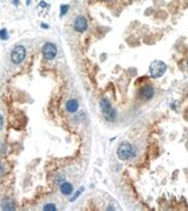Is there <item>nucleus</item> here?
Masks as SVG:
<instances>
[{"label": "nucleus", "instance_id": "obj_4", "mask_svg": "<svg viewBox=\"0 0 188 211\" xmlns=\"http://www.w3.org/2000/svg\"><path fill=\"white\" fill-rule=\"evenodd\" d=\"M25 55H26L25 48L23 46H17V47L12 50V53H11V60H12L13 63L18 65V63H20L24 59H25Z\"/></svg>", "mask_w": 188, "mask_h": 211}, {"label": "nucleus", "instance_id": "obj_10", "mask_svg": "<svg viewBox=\"0 0 188 211\" xmlns=\"http://www.w3.org/2000/svg\"><path fill=\"white\" fill-rule=\"evenodd\" d=\"M1 208H2L4 210H13V209H14V205L11 203V200L5 199V200L2 202V204H1Z\"/></svg>", "mask_w": 188, "mask_h": 211}, {"label": "nucleus", "instance_id": "obj_12", "mask_svg": "<svg viewBox=\"0 0 188 211\" xmlns=\"http://www.w3.org/2000/svg\"><path fill=\"white\" fill-rule=\"evenodd\" d=\"M68 8H69V6H68V5H62V6H61V17H63V16H64V13H67Z\"/></svg>", "mask_w": 188, "mask_h": 211}, {"label": "nucleus", "instance_id": "obj_3", "mask_svg": "<svg viewBox=\"0 0 188 211\" xmlns=\"http://www.w3.org/2000/svg\"><path fill=\"white\" fill-rule=\"evenodd\" d=\"M165 69H167V66H165L164 62L162 61H154L151 65H150V74L152 78H160L164 74Z\"/></svg>", "mask_w": 188, "mask_h": 211}, {"label": "nucleus", "instance_id": "obj_11", "mask_svg": "<svg viewBox=\"0 0 188 211\" xmlns=\"http://www.w3.org/2000/svg\"><path fill=\"white\" fill-rule=\"evenodd\" d=\"M0 38L1 40H7V30L6 29H1L0 30Z\"/></svg>", "mask_w": 188, "mask_h": 211}, {"label": "nucleus", "instance_id": "obj_8", "mask_svg": "<svg viewBox=\"0 0 188 211\" xmlns=\"http://www.w3.org/2000/svg\"><path fill=\"white\" fill-rule=\"evenodd\" d=\"M66 109L68 110V112L74 113V112H76L77 109H79V103H77L75 99H70V100L67 101V104H66Z\"/></svg>", "mask_w": 188, "mask_h": 211}, {"label": "nucleus", "instance_id": "obj_15", "mask_svg": "<svg viewBox=\"0 0 188 211\" xmlns=\"http://www.w3.org/2000/svg\"><path fill=\"white\" fill-rule=\"evenodd\" d=\"M1 126H2V117H1V115H0V129H1Z\"/></svg>", "mask_w": 188, "mask_h": 211}, {"label": "nucleus", "instance_id": "obj_7", "mask_svg": "<svg viewBox=\"0 0 188 211\" xmlns=\"http://www.w3.org/2000/svg\"><path fill=\"white\" fill-rule=\"evenodd\" d=\"M74 27H75V30L79 31V32L85 31L86 27H87V21H86V18L82 17V16L77 17V18L75 19V22H74Z\"/></svg>", "mask_w": 188, "mask_h": 211}, {"label": "nucleus", "instance_id": "obj_9", "mask_svg": "<svg viewBox=\"0 0 188 211\" xmlns=\"http://www.w3.org/2000/svg\"><path fill=\"white\" fill-rule=\"evenodd\" d=\"M61 192L63 193V194H66V196H69V194H71L73 193V186H71V184H69V183H63L62 185H61Z\"/></svg>", "mask_w": 188, "mask_h": 211}, {"label": "nucleus", "instance_id": "obj_17", "mask_svg": "<svg viewBox=\"0 0 188 211\" xmlns=\"http://www.w3.org/2000/svg\"><path fill=\"white\" fill-rule=\"evenodd\" d=\"M187 65H188V62H187Z\"/></svg>", "mask_w": 188, "mask_h": 211}, {"label": "nucleus", "instance_id": "obj_1", "mask_svg": "<svg viewBox=\"0 0 188 211\" xmlns=\"http://www.w3.org/2000/svg\"><path fill=\"white\" fill-rule=\"evenodd\" d=\"M100 107H101V111L104 113V117L106 118V120L113 122L116 119V111L113 110V107L111 106V104L107 99L100 100Z\"/></svg>", "mask_w": 188, "mask_h": 211}, {"label": "nucleus", "instance_id": "obj_6", "mask_svg": "<svg viewBox=\"0 0 188 211\" xmlns=\"http://www.w3.org/2000/svg\"><path fill=\"white\" fill-rule=\"evenodd\" d=\"M139 95L143 100H149L150 98H152L154 95V88L151 85H145L144 87H142L139 91Z\"/></svg>", "mask_w": 188, "mask_h": 211}, {"label": "nucleus", "instance_id": "obj_16", "mask_svg": "<svg viewBox=\"0 0 188 211\" xmlns=\"http://www.w3.org/2000/svg\"><path fill=\"white\" fill-rule=\"evenodd\" d=\"M30 2H31V0H26V4L27 5H30Z\"/></svg>", "mask_w": 188, "mask_h": 211}, {"label": "nucleus", "instance_id": "obj_14", "mask_svg": "<svg viewBox=\"0 0 188 211\" xmlns=\"http://www.w3.org/2000/svg\"><path fill=\"white\" fill-rule=\"evenodd\" d=\"M82 190H83V188H82V187L80 188V190H79V191H77V193H76V194H75V196H74V197H73V198H71V200H75V199H76V198H77V196H79V194H80V193H81V192H82Z\"/></svg>", "mask_w": 188, "mask_h": 211}, {"label": "nucleus", "instance_id": "obj_2", "mask_svg": "<svg viewBox=\"0 0 188 211\" xmlns=\"http://www.w3.org/2000/svg\"><path fill=\"white\" fill-rule=\"evenodd\" d=\"M117 155L120 160H129L133 156V148L130 143H121L117 149Z\"/></svg>", "mask_w": 188, "mask_h": 211}, {"label": "nucleus", "instance_id": "obj_5", "mask_svg": "<svg viewBox=\"0 0 188 211\" xmlns=\"http://www.w3.org/2000/svg\"><path fill=\"white\" fill-rule=\"evenodd\" d=\"M57 54V48L52 43H47L43 47V55L47 60H52Z\"/></svg>", "mask_w": 188, "mask_h": 211}, {"label": "nucleus", "instance_id": "obj_13", "mask_svg": "<svg viewBox=\"0 0 188 211\" xmlns=\"http://www.w3.org/2000/svg\"><path fill=\"white\" fill-rule=\"evenodd\" d=\"M44 210H56V206L54 204H47L44 205Z\"/></svg>", "mask_w": 188, "mask_h": 211}]
</instances>
